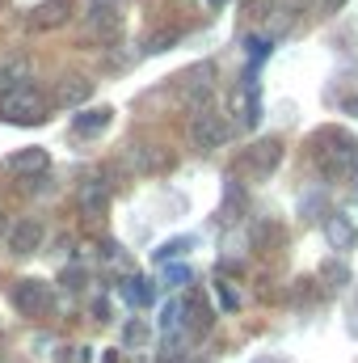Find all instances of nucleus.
Listing matches in <instances>:
<instances>
[{
    "mask_svg": "<svg viewBox=\"0 0 358 363\" xmlns=\"http://www.w3.org/2000/svg\"><path fill=\"white\" fill-rule=\"evenodd\" d=\"M312 161H316V169L329 182L350 178L358 169V140L346 135V131H337V127H321L312 135Z\"/></svg>",
    "mask_w": 358,
    "mask_h": 363,
    "instance_id": "obj_1",
    "label": "nucleus"
},
{
    "mask_svg": "<svg viewBox=\"0 0 358 363\" xmlns=\"http://www.w3.org/2000/svg\"><path fill=\"white\" fill-rule=\"evenodd\" d=\"M47 97L34 89V85H17V89L0 93V123H13V127H34L47 118Z\"/></svg>",
    "mask_w": 358,
    "mask_h": 363,
    "instance_id": "obj_2",
    "label": "nucleus"
},
{
    "mask_svg": "<svg viewBox=\"0 0 358 363\" xmlns=\"http://www.w3.org/2000/svg\"><path fill=\"white\" fill-rule=\"evenodd\" d=\"M278 161H282V140H258V144L241 148L232 174H241V178H249V182H266L278 169Z\"/></svg>",
    "mask_w": 358,
    "mask_h": 363,
    "instance_id": "obj_3",
    "label": "nucleus"
},
{
    "mask_svg": "<svg viewBox=\"0 0 358 363\" xmlns=\"http://www.w3.org/2000/svg\"><path fill=\"white\" fill-rule=\"evenodd\" d=\"M185 135H190V148H194V152H215V148H224V144H228L232 127H228L215 110H194V118H190Z\"/></svg>",
    "mask_w": 358,
    "mask_h": 363,
    "instance_id": "obj_4",
    "label": "nucleus"
},
{
    "mask_svg": "<svg viewBox=\"0 0 358 363\" xmlns=\"http://www.w3.org/2000/svg\"><path fill=\"white\" fill-rule=\"evenodd\" d=\"M13 304L25 317H42V313L55 308V291H51L47 279H17L13 283Z\"/></svg>",
    "mask_w": 358,
    "mask_h": 363,
    "instance_id": "obj_5",
    "label": "nucleus"
},
{
    "mask_svg": "<svg viewBox=\"0 0 358 363\" xmlns=\"http://www.w3.org/2000/svg\"><path fill=\"white\" fill-rule=\"evenodd\" d=\"M68 17H72V0H42V4L30 9V30L34 34H51V30L68 26Z\"/></svg>",
    "mask_w": 358,
    "mask_h": 363,
    "instance_id": "obj_6",
    "label": "nucleus"
},
{
    "mask_svg": "<svg viewBox=\"0 0 358 363\" xmlns=\"http://www.w3.org/2000/svg\"><path fill=\"white\" fill-rule=\"evenodd\" d=\"M127 165L135 174H161V169L173 165V157H169V148H156V144H131L127 148Z\"/></svg>",
    "mask_w": 358,
    "mask_h": 363,
    "instance_id": "obj_7",
    "label": "nucleus"
},
{
    "mask_svg": "<svg viewBox=\"0 0 358 363\" xmlns=\"http://www.w3.org/2000/svg\"><path fill=\"white\" fill-rule=\"evenodd\" d=\"M4 169L17 174V178H42L51 169V157H47V148H21L4 161Z\"/></svg>",
    "mask_w": 358,
    "mask_h": 363,
    "instance_id": "obj_8",
    "label": "nucleus"
},
{
    "mask_svg": "<svg viewBox=\"0 0 358 363\" xmlns=\"http://www.w3.org/2000/svg\"><path fill=\"white\" fill-rule=\"evenodd\" d=\"M232 110L241 114V127H258V118H262V101H258V77L249 72L245 77V85L232 93Z\"/></svg>",
    "mask_w": 358,
    "mask_h": 363,
    "instance_id": "obj_9",
    "label": "nucleus"
},
{
    "mask_svg": "<svg viewBox=\"0 0 358 363\" xmlns=\"http://www.w3.org/2000/svg\"><path fill=\"white\" fill-rule=\"evenodd\" d=\"M105 203H110L105 182H101V178H85V182H81V190H76V207H81V216H85V220H97V216L105 211Z\"/></svg>",
    "mask_w": 358,
    "mask_h": 363,
    "instance_id": "obj_10",
    "label": "nucleus"
},
{
    "mask_svg": "<svg viewBox=\"0 0 358 363\" xmlns=\"http://www.w3.org/2000/svg\"><path fill=\"white\" fill-rule=\"evenodd\" d=\"M325 237H329V245H333V250H342V254L358 245L354 220H350V216H342V211H329V216H325Z\"/></svg>",
    "mask_w": 358,
    "mask_h": 363,
    "instance_id": "obj_11",
    "label": "nucleus"
},
{
    "mask_svg": "<svg viewBox=\"0 0 358 363\" xmlns=\"http://www.w3.org/2000/svg\"><path fill=\"white\" fill-rule=\"evenodd\" d=\"M38 245H42V224H38V220H17V224L8 228V250H13V254L25 258V254H34Z\"/></svg>",
    "mask_w": 358,
    "mask_h": 363,
    "instance_id": "obj_12",
    "label": "nucleus"
},
{
    "mask_svg": "<svg viewBox=\"0 0 358 363\" xmlns=\"http://www.w3.org/2000/svg\"><path fill=\"white\" fill-rule=\"evenodd\" d=\"M110 118H114V110H110V106L76 110V114H72V131H76V135H85V140H93V135H101V131L110 127Z\"/></svg>",
    "mask_w": 358,
    "mask_h": 363,
    "instance_id": "obj_13",
    "label": "nucleus"
},
{
    "mask_svg": "<svg viewBox=\"0 0 358 363\" xmlns=\"http://www.w3.org/2000/svg\"><path fill=\"white\" fill-rule=\"evenodd\" d=\"M89 93H93V81H85V77H68V81H59L55 101H59V106H81Z\"/></svg>",
    "mask_w": 358,
    "mask_h": 363,
    "instance_id": "obj_14",
    "label": "nucleus"
},
{
    "mask_svg": "<svg viewBox=\"0 0 358 363\" xmlns=\"http://www.w3.org/2000/svg\"><path fill=\"white\" fill-rule=\"evenodd\" d=\"M122 300H127L131 308H144V304L152 300V287H148V279H144V274H127V279H122Z\"/></svg>",
    "mask_w": 358,
    "mask_h": 363,
    "instance_id": "obj_15",
    "label": "nucleus"
},
{
    "mask_svg": "<svg viewBox=\"0 0 358 363\" xmlns=\"http://www.w3.org/2000/svg\"><path fill=\"white\" fill-rule=\"evenodd\" d=\"M21 81H30V64H25V60H8V64H0V93L17 89Z\"/></svg>",
    "mask_w": 358,
    "mask_h": 363,
    "instance_id": "obj_16",
    "label": "nucleus"
},
{
    "mask_svg": "<svg viewBox=\"0 0 358 363\" xmlns=\"http://www.w3.org/2000/svg\"><path fill=\"white\" fill-rule=\"evenodd\" d=\"M185 250H190V237H178V241H165L152 258H156V262H169V258H181Z\"/></svg>",
    "mask_w": 358,
    "mask_h": 363,
    "instance_id": "obj_17",
    "label": "nucleus"
},
{
    "mask_svg": "<svg viewBox=\"0 0 358 363\" xmlns=\"http://www.w3.org/2000/svg\"><path fill=\"white\" fill-rule=\"evenodd\" d=\"M185 283H190V271L185 267H169L165 271V287H185Z\"/></svg>",
    "mask_w": 358,
    "mask_h": 363,
    "instance_id": "obj_18",
    "label": "nucleus"
},
{
    "mask_svg": "<svg viewBox=\"0 0 358 363\" xmlns=\"http://www.w3.org/2000/svg\"><path fill=\"white\" fill-rule=\"evenodd\" d=\"M127 342H131V347H144V342H148V330H144L139 321H131V325H127Z\"/></svg>",
    "mask_w": 358,
    "mask_h": 363,
    "instance_id": "obj_19",
    "label": "nucleus"
},
{
    "mask_svg": "<svg viewBox=\"0 0 358 363\" xmlns=\"http://www.w3.org/2000/svg\"><path fill=\"white\" fill-rule=\"evenodd\" d=\"M219 300H224V308H236V296H232V291H228L224 283H219Z\"/></svg>",
    "mask_w": 358,
    "mask_h": 363,
    "instance_id": "obj_20",
    "label": "nucleus"
},
{
    "mask_svg": "<svg viewBox=\"0 0 358 363\" xmlns=\"http://www.w3.org/2000/svg\"><path fill=\"white\" fill-rule=\"evenodd\" d=\"M342 4H346V0H325V13H337Z\"/></svg>",
    "mask_w": 358,
    "mask_h": 363,
    "instance_id": "obj_21",
    "label": "nucleus"
},
{
    "mask_svg": "<svg viewBox=\"0 0 358 363\" xmlns=\"http://www.w3.org/2000/svg\"><path fill=\"white\" fill-rule=\"evenodd\" d=\"M346 114H358V97H346Z\"/></svg>",
    "mask_w": 358,
    "mask_h": 363,
    "instance_id": "obj_22",
    "label": "nucleus"
},
{
    "mask_svg": "<svg viewBox=\"0 0 358 363\" xmlns=\"http://www.w3.org/2000/svg\"><path fill=\"white\" fill-rule=\"evenodd\" d=\"M202 4H207V9H224L228 0H202Z\"/></svg>",
    "mask_w": 358,
    "mask_h": 363,
    "instance_id": "obj_23",
    "label": "nucleus"
},
{
    "mask_svg": "<svg viewBox=\"0 0 358 363\" xmlns=\"http://www.w3.org/2000/svg\"><path fill=\"white\" fill-rule=\"evenodd\" d=\"M0 233H8V220H4V211H0Z\"/></svg>",
    "mask_w": 358,
    "mask_h": 363,
    "instance_id": "obj_24",
    "label": "nucleus"
},
{
    "mask_svg": "<svg viewBox=\"0 0 358 363\" xmlns=\"http://www.w3.org/2000/svg\"><path fill=\"white\" fill-rule=\"evenodd\" d=\"M4 4H8V0H0V9H4Z\"/></svg>",
    "mask_w": 358,
    "mask_h": 363,
    "instance_id": "obj_25",
    "label": "nucleus"
}]
</instances>
